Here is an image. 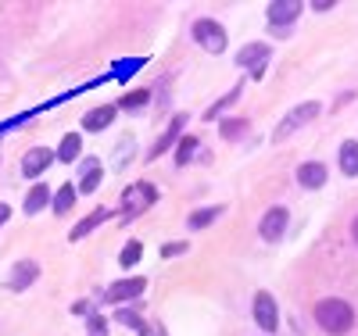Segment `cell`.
I'll list each match as a JSON object with an SVG mask.
<instances>
[{
    "instance_id": "6da1fadb",
    "label": "cell",
    "mask_w": 358,
    "mask_h": 336,
    "mask_svg": "<svg viewBox=\"0 0 358 336\" xmlns=\"http://www.w3.org/2000/svg\"><path fill=\"white\" fill-rule=\"evenodd\" d=\"M312 319H315V326L326 336H348L355 329V322H358L351 300H344V297H322V300H315Z\"/></svg>"
},
{
    "instance_id": "7a4b0ae2",
    "label": "cell",
    "mask_w": 358,
    "mask_h": 336,
    "mask_svg": "<svg viewBox=\"0 0 358 336\" xmlns=\"http://www.w3.org/2000/svg\"><path fill=\"white\" fill-rule=\"evenodd\" d=\"M155 204H158V187L140 179V182H133V187H126L122 197H118V219H122V226H129Z\"/></svg>"
},
{
    "instance_id": "3957f363",
    "label": "cell",
    "mask_w": 358,
    "mask_h": 336,
    "mask_svg": "<svg viewBox=\"0 0 358 336\" xmlns=\"http://www.w3.org/2000/svg\"><path fill=\"white\" fill-rule=\"evenodd\" d=\"M190 36H194V43H197L201 50H208V54H222L226 43H229L226 25H222L219 18H208V15H204V18H194Z\"/></svg>"
},
{
    "instance_id": "277c9868",
    "label": "cell",
    "mask_w": 358,
    "mask_h": 336,
    "mask_svg": "<svg viewBox=\"0 0 358 336\" xmlns=\"http://www.w3.org/2000/svg\"><path fill=\"white\" fill-rule=\"evenodd\" d=\"M322 115V101H301V104H294L283 118H280V126H276V133H273V140L280 143V140H287V136H294L297 129H305L308 122H315Z\"/></svg>"
},
{
    "instance_id": "5b68a950",
    "label": "cell",
    "mask_w": 358,
    "mask_h": 336,
    "mask_svg": "<svg viewBox=\"0 0 358 336\" xmlns=\"http://www.w3.org/2000/svg\"><path fill=\"white\" fill-rule=\"evenodd\" d=\"M268 61H273V47H268V43H248V47H241V50H236V57H233V65L236 68H244L255 82L258 79H265V68H268Z\"/></svg>"
},
{
    "instance_id": "8992f818",
    "label": "cell",
    "mask_w": 358,
    "mask_h": 336,
    "mask_svg": "<svg viewBox=\"0 0 358 336\" xmlns=\"http://www.w3.org/2000/svg\"><path fill=\"white\" fill-rule=\"evenodd\" d=\"M301 11H305V4H297V0H268L265 4V22H268L273 33H294Z\"/></svg>"
},
{
    "instance_id": "52a82bcc",
    "label": "cell",
    "mask_w": 358,
    "mask_h": 336,
    "mask_svg": "<svg viewBox=\"0 0 358 336\" xmlns=\"http://www.w3.org/2000/svg\"><path fill=\"white\" fill-rule=\"evenodd\" d=\"M187 126H190V115H187V111H176V115L169 118L165 133H162V136H158V140L151 143V150H147V158H143V161H158L162 154H169V150H176V143L187 136V133H183Z\"/></svg>"
},
{
    "instance_id": "ba28073f",
    "label": "cell",
    "mask_w": 358,
    "mask_h": 336,
    "mask_svg": "<svg viewBox=\"0 0 358 336\" xmlns=\"http://www.w3.org/2000/svg\"><path fill=\"white\" fill-rule=\"evenodd\" d=\"M147 293V276H129V279H118L104 290V300L111 308H129V304H140V297Z\"/></svg>"
},
{
    "instance_id": "9c48e42d",
    "label": "cell",
    "mask_w": 358,
    "mask_h": 336,
    "mask_svg": "<svg viewBox=\"0 0 358 336\" xmlns=\"http://www.w3.org/2000/svg\"><path fill=\"white\" fill-rule=\"evenodd\" d=\"M290 229V207L283 204H273V207H265V215L258 219V236L262 243H280Z\"/></svg>"
},
{
    "instance_id": "30bf717a",
    "label": "cell",
    "mask_w": 358,
    "mask_h": 336,
    "mask_svg": "<svg viewBox=\"0 0 358 336\" xmlns=\"http://www.w3.org/2000/svg\"><path fill=\"white\" fill-rule=\"evenodd\" d=\"M251 315H255V326L262 329V336H273L280 329V308H276V297L268 293V290H258L255 293Z\"/></svg>"
},
{
    "instance_id": "8fae6325",
    "label": "cell",
    "mask_w": 358,
    "mask_h": 336,
    "mask_svg": "<svg viewBox=\"0 0 358 336\" xmlns=\"http://www.w3.org/2000/svg\"><path fill=\"white\" fill-rule=\"evenodd\" d=\"M294 179H297V187L301 190H322L326 182H330V168H326L319 158H308L294 168Z\"/></svg>"
},
{
    "instance_id": "7c38bea8",
    "label": "cell",
    "mask_w": 358,
    "mask_h": 336,
    "mask_svg": "<svg viewBox=\"0 0 358 336\" xmlns=\"http://www.w3.org/2000/svg\"><path fill=\"white\" fill-rule=\"evenodd\" d=\"M40 279V261L36 258H22V261H15L11 265V272H8V290L11 293H22V290H29Z\"/></svg>"
},
{
    "instance_id": "4fadbf2b",
    "label": "cell",
    "mask_w": 358,
    "mask_h": 336,
    "mask_svg": "<svg viewBox=\"0 0 358 336\" xmlns=\"http://www.w3.org/2000/svg\"><path fill=\"white\" fill-rule=\"evenodd\" d=\"M54 161H57V158H54L50 147H33V150H25V158H22V175L33 179V182H40V175H43Z\"/></svg>"
},
{
    "instance_id": "5bb4252c",
    "label": "cell",
    "mask_w": 358,
    "mask_h": 336,
    "mask_svg": "<svg viewBox=\"0 0 358 336\" xmlns=\"http://www.w3.org/2000/svg\"><path fill=\"white\" fill-rule=\"evenodd\" d=\"M101 182H104V165H101L97 158H86L83 168H79L76 190H79V193H97V190H101Z\"/></svg>"
},
{
    "instance_id": "9a60e30c",
    "label": "cell",
    "mask_w": 358,
    "mask_h": 336,
    "mask_svg": "<svg viewBox=\"0 0 358 336\" xmlns=\"http://www.w3.org/2000/svg\"><path fill=\"white\" fill-rule=\"evenodd\" d=\"M248 133H251V122H248L244 115H226V118H219V136H222L226 143H241V140H248Z\"/></svg>"
},
{
    "instance_id": "2e32d148",
    "label": "cell",
    "mask_w": 358,
    "mask_h": 336,
    "mask_svg": "<svg viewBox=\"0 0 358 336\" xmlns=\"http://www.w3.org/2000/svg\"><path fill=\"white\" fill-rule=\"evenodd\" d=\"M115 115H118L115 104H101V108H94V111L83 115V129H86V133H104V129H111Z\"/></svg>"
},
{
    "instance_id": "e0dca14e",
    "label": "cell",
    "mask_w": 358,
    "mask_h": 336,
    "mask_svg": "<svg viewBox=\"0 0 358 336\" xmlns=\"http://www.w3.org/2000/svg\"><path fill=\"white\" fill-rule=\"evenodd\" d=\"M50 197H54V187L36 182V187H29V193L22 200V211H25V215H40L43 207H50Z\"/></svg>"
},
{
    "instance_id": "ac0fdd59",
    "label": "cell",
    "mask_w": 358,
    "mask_h": 336,
    "mask_svg": "<svg viewBox=\"0 0 358 336\" xmlns=\"http://www.w3.org/2000/svg\"><path fill=\"white\" fill-rule=\"evenodd\" d=\"M108 219H111V211H108V207H94V211H90V215H86V219H79V222L72 226L69 240H72V243H79L83 236H90V233H94L97 226H104Z\"/></svg>"
},
{
    "instance_id": "d6986e66",
    "label": "cell",
    "mask_w": 358,
    "mask_h": 336,
    "mask_svg": "<svg viewBox=\"0 0 358 336\" xmlns=\"http://www.w3.org/2000/svg\"><path fill=\"white\" fill-rule=\"evenodd\" d=\"M222 215H226V204H208V207L190 211V215H187V226H190L194 233H201V229H208V226H215Z\"/></svg>"
},
{
    "instance_id": "ffe728a7",
    "label": "cell",
    "mask_w": 358,
    "mask_h": 336,
    "mask_svg": "<svg viewBox=\"0 0 358 336\" xmlns=\"http://www.w3.org/2000/svg\"><path fill=\"white\" fill-rule=\"evenodd\" d=\"M241 97H244V82L229 86L226 94H222V97H219V101H215L212 108H208V111H204V122H219V118H226V111H229V108H233L236 101H241Z\"/></svg>"
},
{
    "instance_id": "44dd1931",
    "label": "cell",
    "mask_w": 358,
    "mask_h": 336,
    "mask_svg": "<svg viewBox=\"0 0 358 336\" xmlns=\"http://www.w3.org/2000/svg\"><path fill=\"white\" fill-rule=\"evenodd\" d=\"M197 154H201V140L194 133H187L183 140L176 143V150H172V165L176 168H187L190 161H197Z\"/></svg>"
},
{
    "instance_id": "7402d4cb",
    "label": "cell",
    "mask_w": 358,
    "mask_h": 336,
    "mask_svg": "<svg viewBox=\"0 0 358 336\" xmlns=\"http://www.w3.org/2000/svg\"><path fill=\"white\" fill-rule=\"evenodd\" d=\"M337 168L348 179H358V140H344L337 147Z\"/></svg>"
},
{
    "instance_id": "603a6c76",
    "label": "cell",
    "mask_w": 358,
    "mask_h": 336,
    "mask_svg": "<svg viewBox=\"0 0 358 336\" xmlns=\"http://www.w3.org/2000/svg\"><path fill=\"white\" fill-rule=\"evenodd\" d=\"M76 200H79L76 182H62V187L54 190V197H50V211L54 215H69V211L76 207Z\"/></svg>"
},
{
    "instance_id": "cb8c5ba5",
    "label": "cell",
    "mask_w": 358,
    "mask_h": 336,
    "mask_svg": "<svg viewBox=\"0 0 358 336\" xmlns=\"http://www.w3.org/2000/svg\"><path fill=\"white\" fill-rule=\"evenodd\" d=\"M155 101V94H151V86H140V89H129V94H122L118 97V111H129V115H136V111H143L147 104Z\"/></svg>"
},
{
    "instance_id": "d4e9b609",
    "label": "cell",
    "mask_w": 358,
    "mask_h": 336,
    "mask_svg": "<svg viewBox=\"0 0 358 336\" xmlns=\"http://www.w3.org/2000/svg\"><path fill=\"white\" fill-rule=\"evenodd\" d=\"M118 326H126V329H133L136 336H151V326H147L143 322V315H140V308H133V304H129V308H115V315H111Z\"/></svg>"
},
{
    "instance_id": "484cf974",
    "label": "cell",
    "mask_w": 358,
    "mask_h": 336,
    "mask_svg": "<svg viewBox=\"0 0 358 336\" xmlns=\"http://www.w3.org/2000/svg\"><path fill=\"white\" fill-rule=\"evenodd\" d=\"M79 154H83V136L79 133H65L62 143H57V150H54V158L62 165H72V161H79Z\"/></svg>"
},
{
    "instance_id": "4316f807",
    "label": "cell",
    "mask_w": 358,
    "mask_h": 336,
    "mask_svg": "<svg viewBox=\"0 0 358 336\" xmlns=\"http://www.w3.org/2000/svg\"><path fill=\"white\" fill-rule=\"evenodd\" d=\"M143 258V243L140 240H126V247L118 251V268H136Z\"/></svg>"
},
{
    "instance_id": "83f0119b",
    "label": "cell",
    "mask_w": 358,
    "mask_h": 336,
    "mask_svg": "<svg viewBox=\"0 0 358 336\" xmlns=\"http://www.w3.org/2000/svg\"><path fill=\"white\" fill-rule=\"evenodd\" d=\"M86 336H108V319L101 312H90L86 315Z\"/></svg>"
},
{
    "instance_id": "f1b7e54d",
    "label": "cell",
    "mask_w": 358,
    "mask_h": 336,
    "mask_svg": "<svg viewBox=\"0 0 358 336\" xmlns=\"http://www.w3.org/2000/svg\"><path fill=\"white\" fill-rule=\"evenodd\" d=\"M187 251H190L187 240H169V243H162V258H183Z\"/></svg>"
},
{
    "instance_id": "f546056e",
    "label": "cell",
    "mask_w": 358,
    "mask_h": 336,
    "mask_svg": "<svg viewBox=\"0 0 358 336\" xmlns=\"http://www.w3.org/2000/svg\"><path fill=\"white\" fill-rule=\"evenodd\" d=\"M315 15H326V11H334L337 8V0H312V4H308Z\"/></svg>"
},
{
    "instance_id": "4dcf8cb0",
    "label": "cell",
    "mask_w": 358,
    "mask_h": 336,
    "mask_svg": "<svg viewBox=\"0 0 358 336\" xmlns=\"http://www.w3.org/2000/svg\"><path fill=\"white\" fill-rule=\"evenodd\" d=\"M351 101H355V89H341L337 101H334V108H344V104H351Z\"/></svg>"
},
{
    "instance_id": "1f68e13d",
    "label": "cell",
    "mask_w": 358,
    "mask_h": 336,
    "mask_svg": "<svg viewBox=\"0 0 358 336\" xmlns=\"http://www.w3.org/2000/svg\"><path fill=\"white\" fill-rule=\"evenodd\" d=\"M8 219H11V204L0 200V226H8Z\"/></svg>"
},
{
    "instance_id": "d6a6232c",
    "label": "cell",
    "mask_w": 358,
    "mask_h": 336,
    "mask_svg": "<svg viewBox=\"0 0 358 336\" xmlns=\"http://www.w3.org/2000/svg\"><path fill=\"white\" fill-rule=\"evenodd\" d=\"M72 312H76V315H90V304H86V300H76Z\"/></svg>"
},
{
    "instance_id": "836d02e7",
    "label": "cell",
    "mask_w": 358,
    "mask_h": 336,
    "mask_svg": "<svg viewBox=\"0 0 358 336\" xmlns=\"http://www.w3.org/2000/svg\"><path fill=\"white\" fill-rule=\"evenodd\" d=\"M351 243H355V247H358V215L351 219Z\"/></svg>"
},
{
    "instance_id": "e575fe53",
    "label": "cell",
    "mask_w": 358,
    "mask_h": 336,
    "mask_svg": "<svg viewBox=\"0 0 358 336\" xmlns=\"http://www.w3.org/2000/svg\"><path fill=\"white\" fill-rule=\"evenodd\" d=\"M151 336H169V329H165L162 322H155V326H151Z\"/></svg>"
}]
</instances>
